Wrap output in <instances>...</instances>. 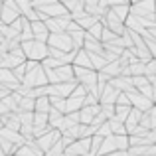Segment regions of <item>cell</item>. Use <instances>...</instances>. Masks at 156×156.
<instances>
[{"instance_id":"6da1fadb","label":"cell","mask_w":156,"mask_h":156,"mask_svg":"<svg viewBox=\"0 0 156 156\" xmlns=\"http://www.w3.org/2000/svg\"><path fill=\"white\" fill-rule=\"evenodd\" d=\"M20 50L24 51L26 61H38V63H40L42 59H46V57H48V46H46V44L36 42V40L20 44Z\"/></svg>"},{"instance_id":"d4e9b609","label":"cell","mask_w":156,"mask_h":156,"mask_svg":"<svg viewBox=\"0 0 156 156\" xmlns=\"http://www.w3.org/2000/svg\"><path fill=\"white\" fill-rule=\"evenodd\" d=\"M129 113H130V107H115V117L113 119L125 125V121L129 119Z\"/></svg>"},{"instance_id":"484cf974","label":"cell","mask_w":156,"mask_h":156,"mask_svg":"<svg viewBox=\"0 0 156 156\" xmlns=\"http://www.w3.org/2000/svg\"><path fill=\"white\" fill-rule=\"evenodd\" d=\"M50 99V107L57 113L65 115V99H59V97H48Z\"/></svg>"},{"instance_id":"4fadbf2b","label":"cell","mask_w":156,"mask_h":156,"mask_svg":"<svg viewBox=\"0 0 156 156\" xmlns=\"http://www.w3.org/2000/svg\"><path fill=\"white\" fill-rule=\"evenodd\" d=\"M97 115H99V105L81 107V111H79V125H87V126H89Z\"/></svg>"},{"instance_id":"f35d334b","label":"cell","mask_w":156,"mask_h":156,"mask_svg":"<svg viewBox=\"0 0 156 156\" xmlns=\"http://www.w3.org/2000/svg\"><path fill=\"white\" fill-rule=\"evenodd\" d=\"M0 12H2V0H0Z\"/></svg>"},{"instance_id":"ac0fdd59","label":"cell","mask_w":156,"mask_h":156,"mask_svg":"<svg viewBox=\"0 0 156 156\" xmlns=\"http://www.w3.org/2000/svg\"><path fill=\"white\" fill-rule=\"evenodd\" d=\"M109 85L115 87L117 91L126 93L133 89V83H130V77H115V79H109Z\"/></svg>"},{"instance_id":"74e56055","label":"cell","mask_w":156,"mask_h":156,"mask_svg":"<svg viewBox=\"0 0 156 156\" xmlns=\"http://www.w3.org/2000/svg\"><path fill=\"white\" fill-rule=\"evenodd\" d=\"M136 2H140V0H129V4H136Z\"/></svg>"},{"instance_id":"f1b7e54d","label":"cell","mask_w":156,"mask_h":156,"mask_svg":"<svg viewBox=\"0 0 156 156\" xmlns=\"http://www.w3.org/2000/svg\"><path fill=\"white\" fill-rule=\"evenodd\" d=\"M101 32H103V26H101V22H97L95 26H91L85 34H87L89 38H93V40H99L101 38Z\"/></svg>"},{"instance_id":"7c38bea8","label":"cell","mask_w":156,"mask_h":156,"mask_svg":"<svg viewBox=\"0 0 156 156\" xmlns=\"http://www.w3.org/2000/svg\"><path fill=\"white\" fill-rule=\"evenodd\" d=\"M30 26H32V34H34V40H36V42L46 44L48 42V36H50L46 24L40 22V20H36V22H30Z\"/></svg>"},{"instance_id":"30bf717a","label":"cell","mask_w":156,"mask_h":156,"mask_svg":"<svg viewBox=\"0 0 156 156\" xmlns=\"http://www.w3.org/2000/svg\"><path fill=\"white\" fill-rule=\"evenodd\" d=\"M59 136H61V133H59V130H53V129H51L50 133H46V134H42V136H38L34 142H36V146H38V148L42 150L44 154H46L48 150H50L51 146L55 144L57 140H59Z\"/></svg>"},{"instance_id":"5b68a950","label":"cell","mask_w":156,"mask_h":156,"mask_svg":"<svg viewBox=\"0 0 156 156\" xmlns=\"http://www.w3.org/2000/svg\"><path fill=\"white\" fill-rule=\"evenodd\" d=\"M20 18V12L16 8V2L14 0H4L2 2V12H0V24L4 26H10L12 22Z\"/></svg>"},{"instance_id":"8992f818","label":"cell","mask_w":156,"mask_h":156,"mask_svg":"<svg viewBox=\"0 0 156 156\" xmlns=\"http://www.w3.org/2000/svg\"><path fill=\"white\" fill-rule=\"evenodd\" d=\"M126 95V99H129V103H130V107L133 109H138L140 113H146V111H150L152 109V101L150 99H146V97H142L138 91H134V89H130V91H126L125 93Z\"/></svg>"},{"instance_id":"cb8c5ba5","label":"cell","mask_w":156,"mask_h":156,"mask_svg":"<svg viewBox=\"0 0 156 156\" xmlns=\"http://www.w3.org/2000/svg\"><path fill=\"white\" fill-rule=\"evenodd\" d=\"M69 38H71L73 50H81V48H83V38H85V32H83V30L71 32V34H69Z\"/></svg>"},{"instance_id":"44dd1931","label":"cell","mask_w":156,"mask_h":156,"mask_svg":"<svg viewBox=\"0 0 156 156\" xmlns=\"http://www.w3.org/2000/svg\"><path fill=\"white\" fill-rule=\"evenodd\" d=\"M129 6L130 4H121V6H115V8H109L111 12H113L115 16H117L119 20H121L122 24H125V20L129 18V14H130V10H129Z\"/></svg>"},{"instance_id":"7a4b0ae2","label":"cell","mask_w":156,"mask_h":156,"mask_svg":"<svg viewBox=\"0 0 156 156\" xmlns=\"http://www.w3.org/2000/svg\"><path fill=\"white\" fill-rule=\"evenodd\" d=\"M22 87H28V89H38V87H46L48 85V79H46V73H44L42 65L34 69V71H28L22 79Z\"/></svg>"},{"instance_id":"83f0119b","label":"cell","mask_w":156,"mask_h":156,"mask_svg":"<svg viewBox=\"0 0 156 156\" xmlns=\"http://www.w3.org/2000/svg\"><path fill=\"white\" fill-rule=\"evenodd\" d=\"M32 126H36V129H42V126H48V115L34 113V122H32Z\"/></svg>"},{"instance_id":"52a82bcc","label":"cell","mask_w":156,"mask_h":156,"mask_svg":"<svg viewBox=\"0 0 156 156\" xmlns=\"http://www.w3.org/2000/svg\"><path fill=\"white\" fill-rule=\"evenodd\" d=\"M99 22H101V26L107 28V30H111L113 34H117V36H122V34H125V24H122L111 10H107V14L99 20Z\"/></svg>"},{"instance_id":"f546056e","label":"cell","mask_w":156,"mask_h":156,"mask_svg":"<svg viewBox=\"0 0 156 156\" xmlns=\"http://www.w3.org/2000/svg\"><path fill=\"white\" fill-rule=\"evenodd\" d=\"M121 4H129V0H99V6L103 8H115V6H121Z\"/></svg>"},{"instance_id":"2e32d148","label":"cell","mask_w":156,"mask_h":156,"mask_svg":"<svg viewBox=\"0 0 156 156\" xmlns=\"http://www.w3.org/2000/svg\"><path fill=\"white\" fill-rule=\"evenodd\" d=\"M16 156H44V152L36 146V142H24L18 150H16Z\"/></svg>"},{"instance_id":"e0dca14e","label":"cell","mask_w":156,"mask_h":156,"mask_svg":"<svg viewBox=\"0 0 156 156\" xmlns=\"http://www.w3.org/2000/svg\"><path fill=\"white\" fill-rule=\"evenodd\" d=\"M0 138H2V140H8L10 144H16V146L24 144V138L20 136V133L10 130V129H0Z\"/></svg>"},{"instance_id":"3957f363","label":"cell","mask_w":156,"mask_h":156,"mask_svg":"<svg viewBox=\"0 0 156 156\" xmlns=\"http://www.w3.org/2000/svg\"><path fill=\"white\" fill-rule=\"evenodd\" d=\"M48 48H53V50L61 51V53H69L73 50L71 46V38H69L67 32H61V34H50L48 36V42H46Z\"/></svg>"},{"instance_id":"b9f144b4","label":"cell","mask_w":156,"mask_h":156,"mask_svg":"<svg viewBox=\"0 0 156 156\" xmlns=\"http://www.w3.org/2000/svg\"><path fill=\"white\" fill-rule=\"evenodd\" d=\"M154 146H156V144H154Z\"/></svg>"},{"instance_id":"7402d4cb","label":"cell","mask_w":156,"mask_h":156,"mask_svg":"<svg viewBox=\"0 0 156 156\" xmlns=\"http://www.w3.org/2000/svg\"><path fill=\"white\" fill-rule=\"evenodd\" d=\"M107 122H109V129H111V134H113V136H125L126 134V129H125L122 122L115 121V119H111V121H107Z\"/></svg>"},{"instance_id":"1f68e13d","label":"cell","mask_w":156,"mask_h":156,"mask_svg":"<svg viewBox=\"0 0 156 156\" xmlns=\"http://www.w3.org/2000/svg\"><path fill=\"white\" fill-rule=\"evenodd\" d=\"M18 119H20V126L22 125L32 126V122H34V113H18Z\"/></svg>"},{"instance_id":"ab89813d","label":"cell","mask_w":156,"mask_h":156,"mask_svg":"<svg viewBox=\"0 0 156 156\" xmlns=\"http://www.w3.org/2000/svg\"><path fill=\"white\" fill-rule=\"evenodd\" d=\"M0 129H4V125H2V121H0Z\"/></svg>"},{"instance_id":"d6a6232c","label":"cell","mask_w":156,"mask_h":156,"mask_svg":"<svg viewBox=\"0 0 156 156\" xmlns=\"http://www.w3.org/2000/svg\"><path fill=\"white\" fill-rule=\"evenodd\" d=\"M97 136H101V138H109V136H113V134H111V129H109V122H103V125L97 129Z\"/></svg>"},{"instance_id":"836d02e7","label":"cell","mask_w":156,"mask_h":156,"mask_svg":"<svg viewBox=\"0 0 156 156\" xmlns=\"http://www.w3.org/2000/svg\"><path fill=\"white\" fill-rule=\"evenodd\" d=\"M93 105H99V97L93 95V93H87L83 99V107H93Z\"/></svg>"},{"instance_id":"277c9868","label":"cell","mask_w":156,"mask_h":156,"mask_svg":"<svg viewBox=\"0 0 156 156\" xmlns=\"http://www.w3.org/2000/svg\"><path fill=\"white\" fill-rule=\"evenodd\" d=\"M130 14L136 18H146V20H156V12H154V0H140L136 4L129 6Z\"/></svg>"},{"instance_id":"d6986e66","label":"cell","mask_w":156,"mask_h":156,"mask_svg":"<svg viewBox=\"0 0 156 156\" xmlns=\"http://www.w3.org/2000/svg\"><path fill=\"white\" fill-rule=\"evenodd\" d=\"M73 67H83V69H91V61H89V55L85 50H79L73 57Z\"/></svg>"},{"instance_id":"603a6c76","label":"cell","mask_w":156,"mask_h":156,"mask_svg":"<svg viewBox=\"0 0 156 156\" xmlns=\"http://www.w3.org/2000/svg\"><path fill=\"white\" fill-rule=\"evenodd\" d=\"M129 75L130 77H138V75H144V63L138 59L130 61L129 63Z\"/></svg>"},{"instance_id":"d590c367","label":"cell","mask_w":156,"mask_h":156,"mask_svg":"<svg viewBox=\"0 0 156 156\" xmlns=\"http://www.w3.org/2000/svg\"><path fill=\"white\" fill-rule=\"evenodd\" d=\"M138 126H142V129L150 130V119H148V113H142L140 121H138Z\"/></svg>"},{"instance_id":"9a60e30c","label":"cell","mask_w":156,"mask_h":156,"mask_svg":"<svg viewBox=\"0 0 156 156\" xmlns=\"http://www.w3.org/2000/svg\"><path fill=\"white\" fill-rule=\"evenodd\" d=\"M38 12H42V14L48 16V18H59V16H65V14H67V10H65L59 2H53V4L42 8V10H38Z\"/></svg>"},{"instance_id":"ffe728a7","label":"cell","mask_w":156,"mask_h":156,"mask_svg":"<svg viewBox=\"0 0 156 156\" xmlns=\"http://www.w3.org/2000/svg\"><path fill=\"white\" fill-rule=\"evenodd\" d=\"M50 99L48 97H38L34 103V113H42V115H48L50 113Z\"/></svg>"},{"instance_id":"9c48e42d","label":"cell","mask_w":156,"mask_h":156,"mask_svg":"<svg viewBox=\"0 0 156 156\" xmlns=\"http://www.w3.org/2000/svg\"><path fill=\"white\" fill-rule=\"evenodd\" d=\"M69 22H71V16L65 14V16H59V18H48L44 24H46L50 34H61V32H67Z\"/></svg>"},{"instance_id":"e575fe53","label":"cell","mask_w":156,"mask_h":156,"mask_svg":"<svg viewBox=\"0 0 156 156\" xmlns=\"http://www.w3.org/2000/svg\"><path fill=\"white\" fill-rule=\"evenodd\" d=\"M148 113V119H150V130L156 129V105H152V109L146 111Z\"/></svg>"},{"instance_id":"60d3db41","label":"cell","mask_w":156,"mask_h":156,"mask_svg":"<svg viewBox=\"0 0 156 156\" xmlns=\"http://www.w3.org/2000/svg\"><path fill=\"white\" fill-rule=\"evenodd\" d=\"M154 12H156V0H154Z\"/></svg>"},{"instance_id":"8d00e7d4","label":"cell","mask_w":156,"mask_h":156,"mask_svg":"<svg viewBox=\"0 0 156 156\" xmlns=\"http://www.w3.org/2000/svg\"><path fill=\"white\" fill-rule=\"evenodd\" d=\"M105 156H125V152H111V154H105Z\"/></svg>"},{"instance_id":"8fae6325","label":"cell","mask_w":156,"mask_h":156,"mask_svg":"<svg viewBox=\"0 0 156 156\" xmlns=\"http://www.w3.org/2000/svg\"><path fill=\"white\" fill-rule=\"evenodd\" d=\"M53 77H55V83H71V81H75L71 65H59L57 69H53Z\"/></svg>"},{"instance_id":"4dcf8cb0","label":"cell","mask_w":156,"mask_h":156,"mask_svg":"<svg viewBox=\"0 0 156 156\" xmlns=\"http://www.w3.org/2000/svg\"><path fill=\"white\" fill-rule=\"evenodd\" d=\"M144 77H156V59H150L144 63Z\"/></svg>"},{"instance_id":"ba28073f","label":"cell","mask_w":156,"mask_h":156,"mask_svg":"<svg viewBox=\"0 0 156 156\" xmlns=\"http://www.w3.org/2000/svg\"><path fill=\"white\" fill-rule=\"evenodd\" d=\"M75 87H77V81H71V83L48 85V97H59V99H67Z\"/></svg>"},{"instance_id":"4316f807","label":"cell","mask_w":156,"mask_h":156,"mask_svg":"<svg viewBox=\"0 0 156 156\" xmlns=\"http://www.w3.org/2000/svg\"><path fill=\"white\" fill-rule=\"evenodd\" d=\"M99 113L103 115L105 121H111L115 117V105H99Z\"/></svg>"},{"instance_id":"5bb4252c","label":"cell","mask_w":156,"mask_h":156,"mask_svg":"<svg viewBox=\"0 0 156 156\" xmlns=\"http://www.w3.org/2000/svg\"><path fill=\"white\" fill-rule=\"evenodd\" d=\"M119 93H121V91H117L115 87H111V85L107 83L105 89L101 91V95H99V105H115Z\"/></svg>"}]
</instances>
